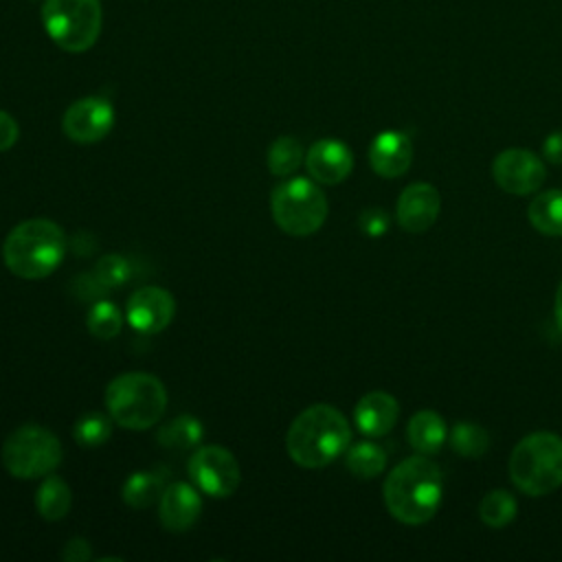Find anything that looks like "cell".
<instances>
[{
    "mask_svg": "<svg viewBox=\"0 0 562 562\" xmlns=\"http://www.w3.org/2000/svg\"><path fill=\"white\" fill-rule=\"evenodd\" d=\"M99 0H46L42 24L48 37L66 53H83L94 46L101 33Z\"/></svg>",
    "mask_w": 562,
    "mask_h": 562,
    "instance_id": "cell-7",
    "label": "cell"
},
{
    "mask_svg": "<svg viewBox=\"0 0 562 562\" xmlns=\"http://www.w3.org/2000/svg\"><path fill=\"white\" fill-rule=\"evenodd\" d=\"M70 505H72V492L68 487V483L53 472L46 474L35 492L37 514L44 520L55 522V520H61L70 512Z\"/></svg>",
    "mask_w": 562,
    "mask_h": 562,
    "instance_id": "cell-19",
    "label": "cell"
},
{
    "mask_svg": "<svg viewBox=\"0 0 562 562\" xmlns=\"http://www.w3.org/2000/svg\"><path fill=\"white\" fill-rule=\"evenodd\" d=\"M105 408L121 428L147 430L165 415V384L145 371L121 373L105 389Z\"/></svg>",
    "mask_w": 562,
    "mask_h": 562,
    "instance_id": "cell-4",
    "label": "cell"
},
{
    "mask_svg": "<svg viewBox=\"0 0 562 562\" xmlns=\"http://www.w3.org/2000/svg\"><path fill=\"white\" fill-rule=\"evenodd\" d=\"M86 325H88V331H90L94 338L110 340V338H114V336L121 334L123 314H121V310H119L112 301H97V303H92V307L88 310Z\"/></svg>",
    "mask_w": 562,
    "mask_h": 562,
    "instance_id": "cell-27",
    "label": "cell"
},
{
    "mask_svg": "<svg viewBox=\"0 0 562 562\" xmlns=\"http://www.w3.org/2000/svg\"><path fill=\"white\" fill-rule=\"evenodd\" d=\"M64 457L61 441L40 424L15 428L2 443V465L15 479H44Z\"/></svg>",
    "mask_w": 562,
    "mask_h": 562,
    "instance_id": "cell-8",
    "label": "cell"
},
{
    "mask_svg": "<svg viewBox=\"0 0 562 562\" xmlns=\"http://www.w3.org/2000/svg\"><path fill=\"white\" fill-rule=\"evenodd\" d=\"M450 448L463 459H481L490 448L487 430L476 422H459L448 435Z\"/></svg>",
    "mask_w": 562,
    "mask_h": 562,
    "instance_id": "cell-25",
    "label": "cell"
},
{
    "mask_svg": "<svg viewBox=\"0 0 562 562\" xmlns=\"http://www.w3.org/2000/svg\"><path fill=\"white\" fill-rule=\"evenodd\" d=\"M531 226L549 237H562V191L551 189L538 193L527 211Z\"/></svg>",
    "mask_w": 562,
    "mask_h": 562,
    "instance_id": "cell-20",
    "label": "cell"
},
{
    "mask_svg": "<svg viewBox=\"0 0 562 562\" xmlns=\"http://www.w3.org/2000/svg\"><path fill=\"white\" fill-rule=\"evenodd\" d=\"M61 560L66 562H88L92 558V549H90V542L86 538H70L64 549H61Z\"/></svg>",
    "mask_w": 562,
    "mask_h": 562,
    "instance_id": "cell-31",
    "label": "cell"
},
{
    "mask_svg": "<svg viewBox=\"0 0 562 562\" xmlns=\"http://www.w3.org/2000/svg\"><path fill=\"white\" fill-rule=\"evenodd\" d=\"M555 321H558V325L562 329V281H560V285L555 290Z\"/></svg>",
    "mask_w": 562,
    "mask_h": 562,
    "instance_id": "cell-34",
    "label": "cell"
},
{
    "mask_svg": "<svg viewBox=\"0 0 562 562\" xmlns=\"http://www.w3.org/2000/svg\"><path fill=\"white\" fill-rule=\"evenodd\" d=\"M18 136H20L18 121L9 112L0 110V151L11 149L15 145Z\"/></svg>",
    "mask_w": 562,
    "mask_h": 562,
    "instance_id": "cell-32",
    "label": "cell"
},
{
    "mask_svg": "<svg viewBox=\"0 0 562 562\" xmlns=\"http://www.w3.org/2000/svg\"><path fill=\"white\" fill-rule=\"evenodd\" d=\"M347 470L358 479H373L386 468V452L373 441L349 443L345 454Z\"/></svg>",
    "mask_w": 562,
    "mask_h": 562,
    "instance_id": "cell-23",
    "label": "cell"
},
{
    "mask_svg": "<svg viewBox=\"0 0 562 562\" xmlns=\"http://www.w3.org/2000/svg\"><path fill=\"white\" fill-rule=\"evenodd\" d=\"M165 490V481L160 474L149 470L132 472L121 490L123 503L132 509H147L156 501H160V494Z\"/></svg>",
    "mask_w": 562,
    "mask_h": 562,
    "instance_id": "cell-21",
    "label": "cell"
},
{
    "mask_svg": "<svg viewBox=\"0 0 562 562\" xmlns=\"http://www.w3.org/2000/svg\"><path fill=\"white\" fill-rule=\"evenodd\" d=\"M441 211V195L439 191L428 182H413L408 184L395 206L397 224L406 233H424L428 231Z\"/></svg>",
    "mask_w": 562,
    "mask_h": 562,
    "instance_id": "cell-13",
    "label": "cell"
},
{
    "mask_svg": "<svg viewBox=\"0 0 562 562\" xmlns=\"http://www.w3.org/2000/svg\"><path fill=\"white\" fill-rule=\"evenodd\" d=\"M189 476L193 485L213 498H226L237 492L241 472L235 454L224 446H202L189 459Z\"/></svg>",
    "mask_w": 562,
    "mask_h": 562,
    "instance_id": "cell-9",
    "label": "cell"
},
{
    "mask_svg": "<svg viewBox=\"0 0 562 562\" xmlns=\"http://www.w3.org/2000/svg\"><path fill=\"white\" fill-rule=\"evenodd\" d=\"M349 443V422L329 404H314L301 411L285 435L288 457L301 468L329 465L347 452Z\"/></svg>",
    "mask_w": 562,
    "mask_h": 562,
    "instance_id": "cell-2",
    "label": "cell"
},
{
    "mask_svg": "<svg viewBox=\"0 0 562 562\" xmlns=\"http://www.w3.org/2000/svg\"><path fill=\"white\" fill-rule=\"evenodd\" d=\"M114 119V108L108 99L83 97L66 108L61 116V130L72 143L92 145L110 134Z\"/></svg>",
    "mask_w": 562,
    "mask_h": 562,
    "instance_id": "cell-10",
    "label": "cell"
},
{
    "mask_svg": "<svg viewBox=\"0 0 562 562\" xmlns=\"http://www.w3.org/2000/svg\"><path fill=\"white\" fill-rule=\"evenodd\" d=\"M516 512H518V503L514 494H509L507 490L487 492L479 505L481 520L492 529L507 527L516 518Z\"/></svg>",
    "mask_w": 562,
    "mask_h": 562,
    "instance_id": "cell-26",
    "label": "cell"
},
{
    "mask_svg": "<svg viewBox=\"0 0 562 562\" xmlns=\"http://www.w3.org/2000/svg\"><path fill=\"white\" fill-rule=\"evenodd\" d=\"M176 314V301L171 292L158 285L138 288L125 307L127 323L140 334H158L162 331Z\"/></svg>",
    "mask_w": 562,
    "mask_h": 562,
    "instance_id": "cell-12",
    "label": "cell"
},
{
    "mask_svg": "<svg viewBox=\"0 0 562 562\" xmlns=\"http://www.w3.org/2000/svg\"><path fill=\"white\" fill-rule=\"evenodd\" d=\"M492 178L494 182L512 193V195H527L536 193L544 178L547 167L544 162L529 149H505L492 162Z\"/></svg>",
    "mask_w": 562,
    "mask_h": 562,
    "instance_id": "cell-11",
    "label": "cell"
},
{
    "mask_svg": "<svg viewBox=\"0 0 562 562\" xmlns=\"http://www.w3.org/2000/svg\"><path fill=\"white\" fill-rule=\"evenodd\" d=\"M305 167L312 180L321 184H338L351 173L353 154L338 138H321L307 149Z\"/></svg>",
    "mask_w": 562,
    "mask_h": 562,
    "instance_id": "cell-15",
    "label": "cell"
},
{
    "mask_svg": "<svg viewBox=\"0 0 562 562\" xmlns=\"http://www.w3.org/2000/svg\"><path fill=\"white\" fill-rule=\"evenodd\" d=\"M509 479L527 496H544L562 485V437L538 430L522 437L509 457Z\"/></svg>",
    "mask_w": 562,
    "mask_h": 562,
    "instance_id": "cell-5",
    "label": "cell"
},
{
    "mask_svg": "<svg viewBox=\"0 0 562 562\" xmlns=\"http://www.w3.org/2000/svg\"><path fill=\"white\" fill-rule=\"evenodd\" d=\"M305 160V154H303V147L296 138L292 136H279L277 140H272L268 145V151H266V165H268V171L272 176H279V178H285L290 173H294L301 162Z\"/></svg>",
    "mask_w": 562,
    "mask_h": 562,
    "instance_id": "cell-24",
    "label": "cell"
},
{
    "mask_svg": "<svg viewBox=\"0 0 562 562\" xmlns=\"http://www.w3.org/2000/svg\"><path fill=\"white\" fill-rule=\"evenodd\" d=\"M408 443L419 454H435L448 441V428L439 413L435 411H417L406 426Z\"/></svg>",
    "mask_w": 562,
    "mask_h": 562,
    "instance_id": "cell-18",
    "label": "cell"
},
{
    "mask_svg": "<svg viewBox=\"0 0 562 562\" xmlns=\"http://www.w3.org/2000/svg\"><path fill=\"white\" fill-rule=\"evenodd\" d=\"M400 415L397 400L386 391H371L362 395L353 408V422L367 437H382L391 432Z\"/></svg>",
    "mask_w": 562,
    "mask_h": 562,
    "instance_id": "cell-17",
    "label": "cell"
},
{
    "mask_svg": "<svg viewBox=\"0 0 562 562\" xmlns=\"http://www.w3.org/2000/svg\"><path fill=\"white\" fill-rule=\"evenodd\" d=\"M389 224H391V217L384 209L380 206H371V209H364L360 215H358V226L364 235L369 237H380L389 231Z\"/></svg>",
    "mask_w": 562,
    "mask_h": 562,
    "instance_id": "cell-30",
    "label": "cell"
},
{
    "mask_svg": "<svg viewBox=\"0 0 562 562\" xmlns=\"http://www.w3.org/2000/svg\"><path fill=\"white\" fill-rule=\"evenodd\" d=\"M92 274L97 277V281H99L105 290H108V288H119V285H123V283L130 279L132 266H130V261H127L123 255L110 252V255L99 257V261H97Z\"/></svg>",
    "mask_w": 562,
    "mask_h": 562,
    "instance_id": "cell-29",
    "label": "cell"
},
{
    "mask_svg": "<svg viewBox=\"0 0 562 562\" xmlns=\"http://www.w3.org/2000/svg\"><path fill=\"white\" fill-rule=\"evenodd\" d=\"M64 255V231L44 217L20 222L9 231L2 244V261L7 270L26 281H37L53 274Z\"/></svg>",
    "mask_w": 562,
    "mask_h": 562,
    "instance_id": "cell-3",
    "label": "cell"
},
{
    "mask_svg": "<svg viewBox=\"0 0 562 562\" xmlns=\"http://www.w3.org/2000/svg\"><path fill=\"white\" fill-rule=\"evenodd\" d=\"M382 494L384 505L395 520L404 525H424L441 505V472L422 454L408 457L389 472Z\"/></svg>",
    "mask_w": 562,
    "mask_h": 562,
    "instance_id": "cell-1",
    "label": "cell"
},
{
    "mask_svg": "<svg viewBox=\"0 0 562 562\" xmlns=\"http://www.w3.org/2000/svg\"><path fill=\"white\" fill-rule=\"evenodd\" d=\"M542 154L549 162L553 165H562V130L549 134L542 143Z\"/></svg>",
    "mask_w": 562,
    "mask_h": 562,
    "instance_id": "cell-33",
    "label": "cell"
},
{
    "mask_svg": "<svg viewBox=\"0 0 562 562\" xmlns=\"http://www.w3.org/2000/svg\"><path fill=\"white\" fill-rule=\"evenodd\" d=\"M270 213L283 233L307 237L325 224L327 198L314 180L290 178L274 187L270 195Z\"/></svg>",
    "mask_w": 562,
    "mask_h": 562,
    "instance_id": "cell-6",
    "label": "cell"
},
{
    "mask_svg": "<svg viewBox=\"0 0 562 562\" xmlns=\"http://www.w3.org/2000/svg\"><path fill=\"white\" fill-rule=\"evenodd\" d=\"M110 432H112V417L103 413H86L72 426L75 441L88 448L105 443L110 439Z\"/></svg>",
    "mask_w": 562,
    "mask_h": 562,
    "instance_id": "cell-28",
    "label": "cell"
},
{
    "mask_svg": "<svg viewBox=\"0 0 562 562\" xmlns=\"http://www.w3.org/2000/svg\"><path fill=\"white\" fill-rule=\"evenodd\" d=\"M200 514H202V498L198 487L184 481H176L162 490L158 501V518L167 531L182 533L191 529L200 518Z\"/></svg>",
    "mask_w": 562,
    "mask_h": 562,
    "instance_id": "cell-14",
    "label": "cell"
},
{
    "mask_svg": "<svg viewBox=\"0 0 562 562\" xmlns=\"http://www.w3.org/2000/svg\"><path fill=\"white\" fill-rule=\"evenodd\" d=\"M413 162V145L404 132H380L369 147V165L382 178H397Z\"/></svg>",
    "mask_w": 562,
    "mask_h": 562,
    "instance_id": "cell-16",
    "label": "cell"
},
{
    "mask_svg": "<svg viewBox=\"0 0 562 562\" xmlns=\"http://www.w3.org/2000/svg\"><path fill=\"white\" fill-rule=\"evenodd\" d=\"M204 437V426L193 415H178L171 422L162 424L156 439L167 450H189L198 446Z\"/></svg>",
    "mask_w": 562,
    "mask_h": 562,
    "instance_id": "cell-22",
    "label": "cell"
}]
</instances>
